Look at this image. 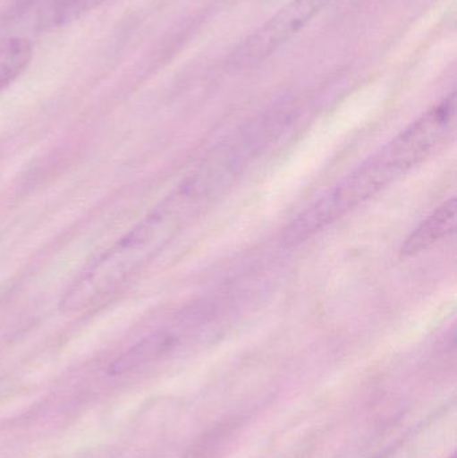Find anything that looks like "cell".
Instances as JSON below:
<instances>
[{"instance_id":"1","label":"cell","mask_w":457,"mask_h":458,"mask_svg":"<svg viewBox=\"0 0 457 458\" xmlns=\"http://www.w3.org/2000/svg\"><path fill=\"white\" fill-rule=\"evenodd\" d=\"M456 114V94L451 93L306 207L284 228V242L298 244L310 239L402 179L453 136Z\"/></svg>"},{"instance_id":"4","label":"cell","mask_w":457,"mask_h":458,"mask_svg":"<svg viewBox=\"0 0 457 458\" xmlns=\"http://www.w3.org/2000/svg\"><path fill=\"white\" fill-rule=\"evenodd\" d=\"M106 0H19L16 21L34 31L58 29L82 18Z\"/></svg>"},{"instance_id":"3","label":"cell","mask_w":457,"mask_h":458,"mask_svg":"<svg viewBox=\"0 0 457 458\" xmlns=\"http://www.w3.org/2000/svg\"><path fill=\"white\" fill-rule=\"evenodd\" d=\"M334 2L292 0L244 40L236 51L235 58L241 62H257L273 55Z\"/></svg>"},{"instance_id":"8","label":"cell","mask_w":457,"mask_h":458,"mask_svg":"<svg viewBox=\"0 0 457 458\" xmlns=\"http://www.w3.org/2000/svg\"><path fill=\"white\" fill-rule=\"evenodd\" d=\"M450 458H457V457H456V454H453V456H451Z\"/></svg>"},{"instance_id":"5","label":"cell","mask_w":457,"mask_h":458,"mask_svg":"<svg viewBox=\"0 0 457 458\" xmlns=\"http://www.w3.org/2000/svg\"><path fill=\"white\" fill-rule=\"evenodd\" d=\"M456 211L455 198L442 204L405 239L402 247V255L407 258L419 255L453 234L456 229Z\"/></svg>"},{"instance_id":"2","label":"cell","mask_w":457,"mask_h":458,"mask_svg":"<svg viewBox=\"0 0 457 458\" xmlns=\"http://www.w3.org/2000/svg\"><path fill=\"white\" fill-rule=\"evenodd\" d=\"M214 176L203 171L182 182L139 225L91 261L64 293L62 309L85 311L117 293L199 211L211 191Z\"/></svg>"},{"instance_id":"7","label":"cell","mask_w":457,"mask_h":458,"mask_svg":"<svg viewBox=\"0 0 457 458\" xmlns=\"http://www.w3.org/2000/svg\"><path fill=\"white\" fill-rule=\"evenodd\" d=\"M31 42L21 35L0 38V91L11 85L29 66Z\"/></svg>"},{"instance_id":"6","label":"cell","mask_w":457,"mask_h":458,"mask_svg":"<svg viewBox=\"0 0 457 458\" xmlns=\"http://www.w3.org/2000/svg\"><path fill=\"white\" fill-rule=\"evenodd\" d=\"M179 333L173 328L158 331L153 335L147 336L112 363L109 368L110 376H125L139 370L142 366L160 360L179 344Z\"/></svg>"}]
</instances>
